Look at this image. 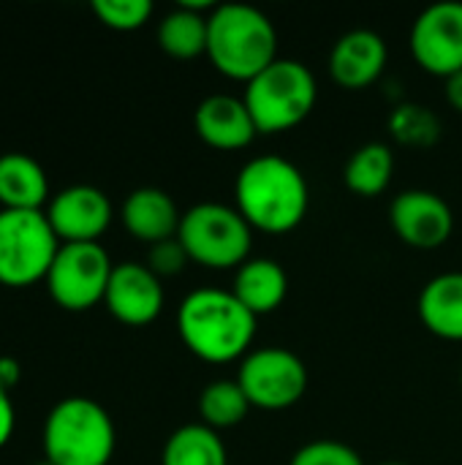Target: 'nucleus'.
<instances>
[{"instance_id": "obj_9", "label": "nucleus", "mask_w": 462, "mask_h": 465, "mask_svg": "<svg viewBox=\"0 0 462 465\" xmlns=\"http://www.w3.org/2000/svg\"><path fill=\"white\" fill-rule=\"evenodd\" d=\"M237 384L253 409L283 411L302 401L308 392L305 362L280 346H264L251 351L237 371Z\"/></svg>"}, {"instance_id": "obj_4", "label": "nucleus", "mask_w": 462, "mask_h": 465, "mask_svg": "<svg viewBox=\"0 0 462 465\" xmlns=\"http://www.w3.org/2000/svg\"><path fill=\"white\" fill-rule=\"evenodd\" d=\"M114 422L90 398L60 401L44 422V458L52 465H109L114 455Z\"/></svg>"}, {"instance_id": "obj_14", "label": "nucleus", "mask_w": 462, "mask_h": 465, "mask_svg": "<svg viewBox=\"0 0 462 465\" xmlns=\"http://www.w3.org/2000/svg\"><path fill=\"white\" fill-rule=\"evenodd\" d=\"M193 128H196V136L207 147L223 150V153L245 150L259 136V128L251 117L245 101L234 98V95H221V93L204 98L196 106Z\"/></svg>"}, {"instance_id": "obj_30", "label": "nucleus", "mask_w": 462, "mask_h": 465, "mask_svg": "<svg viewBox=\"0 0 462 465\" xmlns=\"http://www.w3.org/2000/svg\"><path fill=\"white\" fill-rule=\"evenodd\" d=\"M447 101H449V106H452L455 112H460L462 114V71L452 74V76L447 79Z\"/></svg>"}, {"instance_id": "obj_5", "label": "nucleus", "mask_w": 462, "mask_h": 465, "mask_svg": "<svg viewBox=\"0 0 462 465\" xmlns=\"http://www.w3.org/2000/svg\"><path fill=\"white\" fill-rule=\"evenodd\" d=\"M319 84L313 71L291 57H278L245 84V106L259 134H280L297 128L316 106Z\"/></svg>"}, {"instance_id": "obj_7", "label": "nucleus", "mask_w": 462, "mask_h": 465, "mask_svg": "<svg viewBox=\"0 0 462 465\" xmlns=\"http://www.w3.org/2000/svg\"><path fill=\"white\" fill-rule=\"evenodd\" d=\"M60 245L44 210H0V283L25 289L46 281Z\"/></svg>"}, {"instance_id": "obj_25", "label": "nucleus", "mask_w": 462, "mask_h": 465, "mask_svg": "<svg viewBox=\"0 0 462 465\" xmlns=\"http://www.w3.org/2000/svg\"><path fill=\"white\" fill-rule=\"evenodd\" d=\"M93 14L106 27L131 33V30H139L150 19L152 3L150 0H93Z\"/></svg>"}, {"instance_id": "obj_10", "label": "nucleus", "mask_w": 462, "mask_h": 465, "mask_svg": "<svg viewBox=\"0 0 462 465\" xmlns=\"http://www.w3.org/2000/svg\"><path fill=\"white\" fill-rule=\"evenodd\" d=\"M411 54L433 76L462 71V3L447 0L425 8L411 27Z\"/></svg>"}, {"instance_id": "obj_1", "label": "nucleus", "mask_w": 462, "mask_h": 465, "mask_svg": "<svg viewBox=\"0 0 462 465\" xmlns=\"http://www.w3.org/2000/svg\"><path fill=\"white\" fill-rule=\"evenodd\" d=\"M234 207L251 229L267 234L294 232L310 207L305 174L280 155L248 161L234 180Z\"/></svg>"}, {"instance_id": "obj_16", "label": "nucleus", "mask_w": 462, "mask_h": 465, "mask_svg": "<svg viewBox=\"0 0 462 465\" xmlns=\"http://www.w3.org/2000/svg\"><path fill=\"white\" fill-rule=\"evenodd\" d=\"M182 213L174 199L161 188H136L123 202V226L131 237L155 245L177 237Z\"/></svg>"}, {"instance_id": "obj_31", "label": "nucleus", "mask_w": 462, "mask_h": 465, "mask_svg": "<svg viewBox=\"0 0 462 465\" xmlns=\"http://www.w3.org/2000/svg\"><path fill=\"white\" fill-rule=\"evenodd\" d=\"M381 465H406V463H381Z\"/></svg>"}, {"instance_id": "obj_8", "label": "nucleus", "mask_w": 462, "mask_h": 465, "mask_svg": "<svg viewBox=\"0 0 462 465\" xmlns=\"http://www.w3.org/2000/svg\"><path fill=\"white\" fill-rule=\"evenodd\" d=\"M112 270L101 242H63L46 272L49 297L65 311H90L103 302Z\"/></svg>"}, {"instance_id": "obj_17", "label": "nucleus", "mask_w": 462, "mask_h": 465, "mask_svg": "<svg viewBox=\"0 0 462 465\" xmlns=\"http://www.w3.org/2000/svg\"><path fill=\"white\" fill-rule=\"evenodd\" d=\"M231 294L259 319L283 305L289 294V275L275 259H248L237 267Z\"/></svg>"}, {"instance_id": "obj_2", "label": "nucleus", "mask_w": 462, "mask_h": 465, "mask_svg": "<svg viewBox=\"0 0 462 465\" xmlns=\"http://www.w3.org/2000/svg\"><path fill=\"white\" fill-rule=\"evenodd\" d=\"M177 332L185 349L210 365L242 362L256 338V316L231 292L196 289L180 302Z\"/></svg>"}, {"instance_id": "obj_3", "label": "nucleus", "mask_w": 462, "mask_h": 465, "mask_svg": "<svg viewBox=\"0 0 462 465\" xmlns=\"http://www.w3.org/2000/svg\"><path fill=\"white\" fill-rule=\"evenodd\" d=\"M207 57L218 74L248 84L278 60L275 25L245 3L215 5L207 14Z\"/></svg>"}, {"instance_id": "obj_28", "label": "nucleus", "mask_w": 462, "mask_h": 465, "mask_svg": "<svg viewBox=\"0 0 462 465\" xmlns=\"http://www.w3.org/2000/svg\"><path fill=\"white\" fill-rule=\"evenodd\" d=\"M14 425H16V411H14V401L8 392L0 390V447L8 444L11 433H14Z\"/></svg>"}, {"instance_id": "obj_6", "label": "nucleus", "mask_w": 462, "mask_h": 465, "mask_svg": "<svg viewBox=\"0 0 462 465\" xmlns=\"http://www.w3.org/2000/svg\"><path fill=\"white\" fill-rule=\"evenodd\" d=\"M177 240L193 264L207 270H237L251 256L253 229L237 207L202 202L182 213Z\"/></svg>"}, {"instance_id": "obj_11", "label": "nucleus", "mask_w": 462, "mask_h": 465, "mask_svg": "<svg viewBox=\"0 0 462 465\" xmlns=\"http://www.w3.org/2000/svg\"><path fill=\"white\" fill-rule=\"evenodd\" d=\"M389 223L395 234L419 251L441 248L455 232V215L444 196L433 191H403L389 204Z\"/></svg>"}, {"instance_id": "obj_29", "label": "nucleus", "mask_w": 462, "mask_h": 465, "mask_svg": "<svg viewBox=\"0 0 462 465\" xmlns=\"http://www.w3.org/2000/svg\"><path fill=\"white\" fill-rule=\"evenodd\" d=\"M19 381V362L14 357H0V390L8 392Z\"/></svg>"}, {"instance_id": "obj_22", "label": "nucleus", "mask_w": 462, "mask_h": 465, "mask_svg": "<svg viewBox=\"0 0 462 465\" xmlns=\"http://www.w3.org/2000/svg\"><path fill=\"white\" fill-rule=\"evenodd\" d=\"M161 465H229V455L218 430L196 422L182 425L169 436Z\"/></svg>"}, {"instance_id": "obj_33", "label": "nucleus", "mask_w": 462, "mask_h": 465, "mask_svg": "<svg viewBox=\"0 0 462 465\" xmlns=\"http://www.w3.org/2000/svg\"><path fill=\"white\" fill-rule=\"evenodd\" d=\"M460 384H462V368H460Z\"/></svg>"}, {"instance_id": "obj_21", "label": "nucleus", "mask_w": 462, "mask_h": 465, "mask_svg": "<svg viewBox=\"0 0 462 465\" xmlns=\"http://www.w3.org/2000/svg\"><path fill=\"white\" fill-rule=\"evenodd\" d=\"M395 174V153L384 142H368L346 161L343 183L357 196H381Z\"/></svg>"}, {"instance_id": "obj_32", "label": "nucleus", "mask_w": 462, "mask_h": 465, "mask_svg": "<svg viewBox=\"0 0 462 465\" xmlns=\"http://www.w3.org/2000/svg\"><path fill=\"white\" fill-rule=\"evenodd\" d=\"M38 465H52V463H46V460H44V463H38Z\"/></svg>"}, {"instance_id": "obj_19", "label": "nucleus", "mask_w": 462, "mask_h": 465, "mask_svg": "<svg viewBox=\"0 0 462 465\" xmlns=\"http://www.w3.org/2000/svg\"><path fill=\"white\" fill-rule=\"evenodd\" d=\"M417 308L422 324L433 335L462 341V272H444L428 281Z\"/></svg>"}, {"instance_id": "obj_12", "label": "nucleus", "mask_w": 462, "mask_h": 465, "mask_svg": "<svg viewBox=\"0 0 462 465\" xmlns=\"http://www.w3.org/2000/svg\"><path fill=\"white\" fill-rule=\"evenodd\" d=\"M46 218L60 242H98L112 223V202L95 185H68L49 199Z\"/></svg>"}, {"instance_id": "obj_23", "label": "nucleus", "mask_w": 462, "mask_h": 465, "mask_svg": "<svg viewBox=\"0 0 462 465\" xmlns=\"http://www.w3.org/2000/svg\"><path fill=\"white\" fill-rule=\"evenodd\" d=\"M251 409L253 406L245 398L237 379H218V381L207 384L199 395L202 425H207L212 430H226V428L240 425Z\"/></svg>"}, {"instance_id": "obj_15", "label": "nucleus", "mask_w": 462, "mask_h": 465, "mask_svg": "<svg viewBox=\"0 0 462 465\" xmlns=\"http://www.w3.org/2000/svg\"><path fill=\"white\" fill-rule=\"evenodd\" d=\"M387 65V44L373 30H349L329 52V74L343 90L370 87Z\"/></svg>"}, {"instance_id": "obj_18", "label": "nucleus", "mask_w": 462, "mask_h": 465, "mask_svg": "<svg viewBox=\"0 0 462 465\" xmlns=\"http://www.w3.org/2000/svg\"><path fill=\"white\" fill-rule=\"evenodd\" d=\"M49 202V180L41 163L25 153L0 155L3 210H41Z\"/></svg>"}, {"instance_id": "obj_13", "label": "nucleus", "mask_w": 462, "mask_h": 465, "mask_svg": "<svg viewBox=\"0 0 462 465\" xmlns=\"http://www.w3.org/2000/svg\"><path fill=\"white\" fill-rule=\"evenodd\" d=\"M103 305L117 322L128 327H144L163 311V283L147 264H114Z\"/></svg>"}, {"instance_id": "obj_27", "label": "nucleus", "mask_w": 462, "mask_h": 465, "mask_svg": "<svg viewBox=\"0 0 462 465\" xmlns=\"http://www.w3.org/2000/svg\"><path fill=\"white\" fill-rule=\"evenodd\" d=\"M188 264H191V256H188V251L182 248V242H180L177 237L150 245V253H147V267H150V270H152L158 278H172V275H180V272H182Z\"/></svg>"}, {"instance_id": "obj_26", "label": "nucleus", "mask_w": 462, "mask_h": 465, "mask_svg": "<svg viewBox=\"0 0 462 465\" xmlns=\"http://www.w3.org/2000/svg\"><path fill=\"white\" fill-rule=\"evenodd\" d=\"M289 465H365L362 458L357 455V450H351L349 444L340 441H310L305 447H300L291 458Z\"/></svg>"}, {"instance_id": "obj_24", "label": "nucleus", "mask_w": 462, "mask_h": 465, "mask_svg": "<svg viewBox=\"0 0 462 465\" xmlns=\"http://www.w3.org/2000/svg\"><path fill=\"white\" fill-rule=\"evenodd\" d=\"M387 125L392 139L403 147L428 150L441 139V120L425 104H398Z\"/></svg>"}, {"instance_id": "obj_20", "label": "nucleus", "mask_w": 462, "mask_h": 465, "mask_svg": "<svg viewBox=\"0 0 462 465\" xmlns=\"http://www.w3.org/2000/svg\"><path fill=\"white\" fill-rule=\"evenodd\" d=\"M204 8H215L212 3H180L158 22V44L169 57L193 60L207 54V16Z\"/></svg>"}]
</instances>
